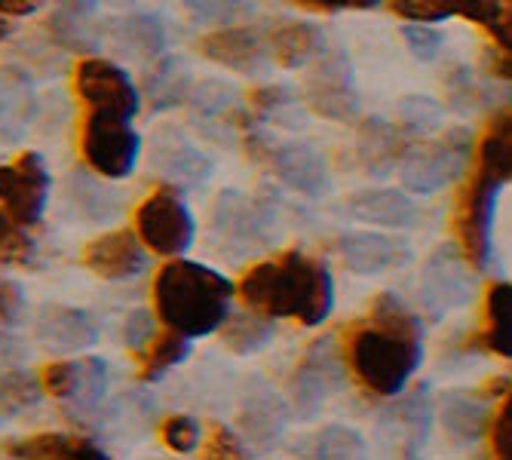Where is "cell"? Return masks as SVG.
I'll return each instance as SVG.
<instances>
[{
	"mask_svg": "<svg viewBox=\"0 0 512 460\" xmlns=\"http://www.w3.org/2000/svg\"><path fill=\"white\" fill-rule=\"evenodd\" d=\"M341 353L365 393L399 396L421 365V322L399 298L384 292L371 301L365 319L344 329Z\"/></svg>",
	"mask_w": 512,
	"mask_h": 460,
	"instance_id": "obj_1",
	"label": "cell"
},
{
	"mask_svg": "<svg viewBox=\"0 0 512 460\" xmlns=\"http://www.w3.org/2000/svg\"><path fill=\"white\" fill-rule=\"evenodd\" d=\"M240 298L270 319L319 326L335 307V283L322 261L289 249L249 267L240 280Z\"/></svg>",
	"mask_w": 512,
	"mask_h": 460,
	"instance_id": "obj_2",
	"label": "cell"
},
{
	"mask_svg": "<svg viewBox=\"0 0 512 460\" xmlns=\"http://www.w3.org/2000/svg\"><path fill=\"white\" fill-rule=\"evenodd\" d=\"M234 283L197 261H169L154 280L157 316L188 338L212 335L230 316Z\"/></svg>",
	"mask_w": 512,
	"mask_h": 460,
	"instance_id": "obj_3",
	"label": "cell"
},
{
	"mask_svg": "<svg viewBox=\"0 0 512 460\" xmlns=\"http://www.w3.org/2000/svg\"><path fill=\"white\" fill-rule=\"evenodd\" d=\"M470 157H473L470 129H445L439 138H421V142H414L405 151L399 163L405 191L430 197L448 188V184L467 175Z\"/></svg>",
	"mask_w": 512,
	"mask_h": 460,
	"instance_id": "obj_4",
	"label": "cell"
},
{
	"mask_svg": "<svg viewBox=\"0 0 512 460\" xmlns=\"http://www.w3.org/2000/svg\"><path fill=\"white\" fill-rule=\"evenodd\" d=\"M500 184L491 181L482 172H470L451 209V234L460 249V255L473 264V270H482L491 255V221H494V203H497Z\"/></svg>",
	"mask_w": 512,
	"mask_h": 460,
	"instance_id": "obj_5",
	"label": "cell"
},
{
	"mask_svg": "<svg viewBox=\"0 0 512 460\" xmlns=\"http://www.w3.org/2000/svg\"><path fill=\"white\" fill-rule=\"evenodd\" d=\"M129 120L132 117L111 111H89L80 138V151L89 169H96L105 178L132 175L138 154H142V138H138Z\"/></svg>",
	"mask_w": 512,
	"mask_h": 460,
	"instance_id": "obj_6",
	"label": "cell"
},
{
	"mask_svg": "<svg viewBox=\"0 0 512 460\" xmlns=\"http://www.w3.org/2000/svg\"><path fill=\"white\" fill-rule=\"evenodd\" d=\"M273 209L237 191H224L212 206V237L218 252L237 258L264 249L273 240Z\"/></svg>",
	"mask_w": 512,
	"mask_h": 460,
	"instance_id": "obj_7",
	"label": "cell"
},
{
	"mask_svg": "<svg viewBox=\"0 0 512 460\" xmlns=\"http://www.w3.org/2000/svg\"><path fill=\"white\" fill-rule=\"evenodd\" d=\"M135 234L157 255H181L194 243V218L175 188H157L135 209Z\"/></svg>",
	"mask_w": 512,
	"mask_h": 460,
	"instance_id": "obj_8",
	"label": "cell"
},
{
	"mask_svg": "<svg viewBox=\"0 0 512 460\" xmlns=\"http://www.w3.org/2000/svg\"><path fill=\"white\" fill-rule=\"evenodd\" d=\"M246 154L255 163H264L267 172H273L286 188L304 197H322L332 188L329 166H325V160L307 145H298V142L273 145L261 135H246Z\"/></svg>",
	"mask_w": 512,
	"mask_h": 460,
	"instance_id": "obj_9",
	"label": "cell"
},
{
	"mask_svg": "<svg viewBox=\"0 0 512 460\" xmlns=\"http://www.w3.org/2000/svg\"><path fill=\"white\" fill-rule=\"evenodd\" d=\"M74 92L89 111H111L135 117L142 96H138L129 74L108 59H80L74 68Z\"/></svg>",
	"mask_w": 512,
	"mask_h": 460,
	"instance_id": "obj_10",
	"label": "cell"
},
{
	"mask_svg": "<svg viewBox=\"0 0 512 460\" xmlns=\"http://www.w3.org/2000/svg\"><path fill=\"white\" fill-rule=\"evenodd\" d=\"M50 200V172L40 154L25 151L0 166V209H7L22 227L37 224Z\"/></svg>",
	"mask_w": 512,
	"mask_h": 460,
	"instance_id": "obj_11",
	"label": "cell"
},
{
	"mask_svg": "<svg viewBox=\"0 0 512 460\" xmlns=\"http://www.w3.org/2000/svg\"><path fill=\"white\" fill-rule=\"evenodd\" d=\"M344 368V353L335 338H319L310 344V350L304 353L292 375L295 408L304 411V418L344 384Z\"/></svg>",
	"mask_w": 512,
	"mask_h": 460,
	"instance_id": "obj_12",
	"label": "cell"
},
{
	"mask_svg": "<svg viewBox=\"0 0 512 460\" xmlns=\"http://www.w3.org/2000/svg\"><path fill=\"white\" fill-rule=\"evenodd\" d=\"M304 92H307L310 108L322 117H329V120H350L359 111L353 74H350V65L341 53L316 59Z\"/></svg>",
	"mask_w": 512,
	"mask_h": 460,
	"instance_id": "obj_13",
	"label": "cell"
},
{
	"mask_svg": "<svg viewBox=\"0 0 512 460\" xmlns=\"http://www.w3.org/2000/svg\"><path fill=\"white\" fill-rule=\"evenodd\" d=\"M83 264L111 283L132 280V276H138L148 264L145 243L138 240V234H132V230H111V234H102L99 240H92L83 249Z\"/></svg>",
	"mask_w": 512,
	"mask_h": 460,
	"instance_id": "obj_14",
	"label": "cell"
},
{
	"mask_svg": "<svg viewBox=\"0 0 512 460\" xmlns=\"http://www.w3.org/2000/svg\"><path fill=\"white\" fill-rule=\"evenodd\" d=\"M338 255L347 270L362 273V276L399 270L411 258L402 240L390 234H378V230H353V234H344L338 243Z\"/></svg>",
	"mask_w": 512,
	"mask_h": 460,
	"instance_id": "obj_15",
	"label": "cell"
},
{
	"mask_svg": "<svg viewBox=\"0 0 512 460\" xmlns=\"http://www.w3.org/2000/svg\"><path fill=\"white\" fill-rule=\"evenodd\" d=\"M34 335L43 347L59 350V353H74L99 341V322L80 307L50 304L40 310Z\"/></svg>",
	"mask_w": 512,
	"mask_h": 460,
	"instance_id": "obj_16",
	"label": "cell"
},
{
	"mask_svg": "<svg viewBox=\"0 0 512 460\" xmlns=\"http://www.w3.org/2000/svg\"><path fill=\"white\" fill-rule=\"evenodd\" d=\"M200 53L224 68H234V71H258L267 62V40H261L258 31L252 28H234V25H224L212 34H206L200 40Z\"/></svg>",
	"mask_w": 512,
	"mask_h": 460,
	"instance_id": "obj_17",
	"label": "cell"
},
{
	"mask_svg": "<svg viewBox=\"0 0 512 460\" xmlns=\"http://www.w3.org/2000/svg\"><path fill=\"white\" fill-rule=\"evenodd\" d=\"M408 148H411L408 132L399 123H387V120L371 117L359 126L356 157H359L365 172H375V175L393 172L402 163Z\"/></svg>",
	"mask_w": 512,
	"mask_h": 460,
	"instance_id": "obj_18",
	"label": "cell"
},
{
	"mask_svg": "<svg viewBox=\"0 0 512 460\" xmlns=\"http://www.w3.org/2000/svg\"><path fill=\"white\" fill-rule=\"evenodd\" d=\"M470 261L460 255V249L436 252L424 270V289L436 307H457L473 298V276Z\"/></svg>",
	"mask_w": 512,
	"mask_h": 460,
	"instance_id": "obj_19",
	"label": "cell"
},
{
	"mask_svg": "<svg viewBox=\"0 0 512 460\" xmlns=\"http://www.w3.org/2000/svg\"><path fill=\"white\" fill-rule=\"evenodd\" d=\"M473 344L500 359H512V283H494L485 292L482 322Z\"/></svg>",
	"mask_w": 512,
	"mask_h": 460,
	"instance_id": "obj_20",
	"label": "cell"
},
{
	"mask_svg": "<svg viewBox=\"0 0 512 460\" xmlns=\"http://www.w3.org/2000/svg\"><path fill=\"white\" fill-rule=\"evenodd\" d=\"M347 209L353 218L365 221V224H375V227H411L421 218V209L417 203L402 194V191H359L347 200Z\"/></svg>",
	"mask_w": 512,
	"mask_h": 460,
	"instance_id": "obj_21",
	"label": "cell"
},
{
	"mask_svg": "<svg viewBox=\"0 0 512 460\" xmlns=\"http://www.w3.org/2000/svg\"><path fill=\"white\" fill-rule=\"evenodd\" d=\"M267 53L279 68H304L322 56V31L310 22H279L267 34Z\"/></svg>",
	"mask_w": 512,
	"mask_h": 460,
	"instance_id": "obj_22",
	"label": "cell"
},
{
	"mask_svg": "<svg viewBox=\"0 0 512 460\" xmlns=\"http://www.w3.org/2000/svg\"><path fill=\"white\" fill-rule=\"evenodd\" d=\"M476 148V172L488 175L497 184L512 181V108L497 111L485 129Z\"/></svg>",
	"mask_w": 512,
	"mask_h": 460,
	"instance_id": "obj_23",
	"label": "cell"
},
{
	"mask_svg": "<svg viewBox=\"0 0 512 460\" xmlns=\"http://www.w3.org/2000/svg\"><path fill=\"white\" fill-rule=\"evenodd\" d=\"M111 43L129 59L151 62L163 53L166 46V28L157 16H126L111 25Z\"/></svg>",
	"mask_w": 512,
	"mask_h": 460,
	"instance_id": "obj_24",
	"label": "cell"
},
{
	"mask_svg": "<svg viewBox=\"0 0 512 460\" xmlns=\"http://www.w3.org/2000/svg\"><path fill=\"white\" fill-rule=\"evenodd\" d=\"M390 7L399 19L408 22H442L451 16L470 19L476 25H485L497 7H491L488 0H390Z\"/></svg>",
	"mask_w": 512,
	"mask_h": 460,
	"instance_id": "obj_25",
	"label": "cell"
},
{
	"mask_svg": "<svg viewBox=\"0 0 512 460\" xmlns=\"http://www.w3.org/2000/svg\"><path fill=\"white\" fill-rule=\"evenodd\" d=\"M7 457H102L105 451L86 439V436H74V433H34L25 439H13L10 445H4Z\"/></svg>",
	"mask_w": 512,
	"mask_h": 460,
	"instance_id": "obj_26",
	"label": "cell"
},
{
	"mask_svg": "<svg viewBox=\"0 0 512 460\" xmlns=\"http://www.w3.org/2000/svg\"><path fill=\"white\" fill-rule=\"evenodd\" d=\"M430 424H433V408L427 393H411L387 411L384 430L390 433L393 442H408L411 448H417L430 436Z\"/></svg>",
	"mask_w": 512,
	"mask_h": 460,
	"instance_id": "obj_27",
	"label": "cell"
},
{
	"mask_svg": "<svg viewBox=\"0 0 512 460\" xmlns=\"http://www.w3.org/2000/svg\"><path fill=\"white\" fill-rule=\"evenodd\" d=\"M154 166L178 184H203L212 175V163L194 145L181 142V138H172V142L157 145Z\"/></svg>",
	"mask_w": 512,
	"mask_h": 460,
	"instance_id": "obj_28",
	"label": "cell"
},
{
	"mask_svg": "<svg viewBox=\"0 0 512 460\" xmlns=\"http://www.w3.org/2000/svg\"><path fill=\"white\" fill-rule=\"evenodd\" d=\"M37 114L31 89L16 77H0V138L19 142Z\"/></svg>",
	"mask_w": 512,
	"mask_h": 460,
	"instance_id": "obj_29",
	"label": "cell"
},
{
	"mask_svg": "<svg viewBox=\"0 0 512 460\" xmlns=\"http://www.w3.org/2000/svg\"><path fill=\"white\" fill-rule=\"evenodd\" d=\"M145 92L154 111L175 108L191 96V74L178 59H160L151 71H145Z\"/></svg>",
	"mask_w": 512,
	"mask_h": 460,
	"instance_id": "obj_30",
	"label": "cell"
},
{
	"mask_svg": "<svg viewBox=\"0 0 512 460\" xmlns=\"http://www.w3.org/2000/svg\"><path fill=\"white\" fill-rule=\"evenodd\" d=\"M221 341L240 353V356H252L258 350H264L273 341V326H270V316L264 313H237V316H227L224 326H221Z\"/></svg>",
	"mask_w": 512,
	"mask_h": 460,
	"instance_id": "obj_31",
	"label": "cell"
},
{
	"mask_svg": "<svg viewBox=\"0 0 512 460\" xmlns=\"http://www.w3.org/2000/svg\"><path fill=\"white\" fill-rule=\"evenodd\" d=\"M442 424L451 436L457 439H473L479 436L482 430H488L491 424V414L488 408L479 402V399H470V396H451L445 405H442Z\"/></svg>",
	"mask_w": 512,
	"mask_h": 460,
	"instance_id": "obj_32",
	"label": "cell"
},
{
	"mask_svg": "<svg viewBox=\"0 0 512 460\" xmlns=\"http://www.w3.org/2000/svg\"><path fill=\"white\" fill-rule=\"evenodd\" d=\"M191 353V344H188V335L181 332H172L169 335H160L151 341V347L145 350V359H142V372L138 378L142 381H160L169 368H175L178 362H184Z\"/></svg>",
	"mask_w": 512,
	"mask_h": 460,
	"instance_id": "obj_33",
	"label": "cell"
},
{
	"mask_svg": "<svg viewBox=\"0 0 512 460\" xmlns=\"http://www.w3.org/2000/svg\"><path fill=\"white\" fill-rule=\"evenodd\" d=\"M108 390V365L102 359H80L74 362V387H71V402L77 408H92Z\"/></svg>",
	"mask_w": 512,
	"mask_h": 460,
	"instance_id": "obj_34",
	"label": "cell"
},
{
	"mask_svg": "<svg viewBox=\"0 0 512 460\" xmlns=\"http://www.w3.org/2000/svg\"><path fill=\"white\" fill-rule=\"evenodd\" d=\"M40 381L25 375V372H10L0 378V421H10L16 418L19 411L31 408L40 402Z\"/></svg>",
	"mask_w": 512,
	"mask_h": 460,
	"instance_id": "obj_35",
	"label": "cell"
},
{
	"mask_svg": "<svg viewBox=\"0 0 512 460\" xmlns=\"http://www.w3.org/2000/svg\"><path fill=\"white\" fill-rule=\"evenodd\" d=\"M310 448H301L307 457H362L365 442L350 427H322L316 436L307 439Z\"/></svg>",
	"mask_w": 512,
	"mask_h": 460,
	"instance_id": "obj_36",
	"label": "cell"
},
{
	"mask_svg": "<svg viewBox=\"0 0 512 460\" xmlns=\"http://www.w3.org/2000/svg\"><path fill=\"white\" fill-rule=\"evenodd\" d=\"M181 4L194 19L221 25V28L234 22H246L255 13V0H181Z\"/></svg>",
	"mask_w": 512,
	"mask_h": 460,
	"instance_id": "obj_37",
	"label": "cell"
},
{
	"mask_svg": "<svg viewBox=\"0 0 512 460\" xmlns=\"http://www.w3.org/2000/svg\"><path fill=\"white\" fill-rule=\"evenodd\" d=\"M71 200L77 203V209L86 215V221H105L117 212V197L108 188H99L86 178H71Z\"/></svg>",
	"mask_w": 512,
	"mask_h": 460,
	"instance_id": "obj_38",
	"label": "cell"
},
{
	"mask_svg": "<svg viewBox=\"0 0 512 460\" xmlns=\"http://www.w3.org/2000/svg\"><path fill=\"white\" fill-rule=\"evenodd\" d=\"M191 102L200 111V117L215 120V123H224V120L234 117V105H237L234 89L224 86V83H215V80L200 83L197 89H191Z\"/></svg>",
	"mask_w": 512,
	"mask_h": 460,
	"instance_id": "obj_39",
	"label": "cell"
},
{
	"mask_svg": "<svg viewBox=\"0 0 512 460\" xmlns=\"http://www.w3.org/2000/svg\"><path fill=\"white\" fill-rule=\"evenodd\" d=\"M283 421H286L283 405H279L276 399H258V402L246 405V411H243V427L258 442L273 439L279 430H283Z\"/></svg>",
	"mask_w": 512,
	"mask_h": 460,
	"instance_id": "obj_40",
	"label": "cell"
},
{
	"mask_svg": "<svg viewBox=\"0 0 512 460\" xmlns=\"http://www.w3.org/2000/svg\"><path fill=\"white\" fill-rule=\"evenodd\" d=\"M86 16H74V13H59L50 19V34L56 37V43H62L65 50H96V31H92L86 22Z\"/></svg>",
	"mask_w": 512,
	"mask_h": 460,
	"instance_id": "obj_41",
	"label": "cell"
},
{
	"mask_svg": "<svg viewBox=\"0 0 512 460\" xmlns=\"http://www.w3.org/2000/svg\"><path fill=\"white\" fill-rule=\"evenodd\" d=\"M34 252V243L22 230V224L7 212L0 209V267L4 264H25Z\"/></svg>",
	"mask_w": 512,
	"mask_h": 460,
	"instance_id": "obj_42",
	"label": "cell"
},
{
	"mask_svg": "<svg viewBox=\"0 0 512 460\" xmlns=\"http://www.w3.org/2000/svg\"><path fill=\"white\" fill-rule=\"evenodd\" d=\"M439 117H442V111H439L436 102L414 96V99H408V102L402 105V120H399V126H402L408 135L424 138V135H430L433 129H439Z\"/></svg>",
	"mask_w": 512,
	"mask_h": 460,
	"instance_id": "obj_43",
	"label": "cell"
},
{
	"mask_svg": "<svg viewBox=\"0 0 512 460\" xmlns=\"http://www.w3.org/2000/svg\"><path fill=\"white\" fill-rule=\"evenodd\" d=\"M402 37H405L408 53L421 62H433L442 53V34L430 22H408L402 28Z\"/></svg>",
	"mask_w": 512,
	"mask_h": 460,
	"instance_id": "obj_44",
	"label": "cell"
},
{
	"mask_svg": "<svg viewBox=\"0 0 512 460\" xmlns=\"http://www.w3.org/2000/svg\"><path fill=\"white\" fill-rule=\"evenodd\" d=\"M160 436H163V442H166L172 451L188 454V451H194L197 442H200V424L191 418V414H172V418L163 421Z\"/></svg>",
	"mask_w": 512,
	"mask_h": 460,
	"instance_id": "obj_45",
	"label": "cell"
},
{
	"mask_svg": "<svg viewBox=\"0 0 512 460\" xmlns=\"http://www.w3.org/2000/svg\"><path fill=\"white\" fill-rule=\"evenodd\" d=\"M488 442H491V454L512 457V384L506 390L503 405L497 408V414L488 424Z\"/></svg>",
	"mask_w": 512,
	"mask_h": 460,
	"instance_id": "obj_46",
	"label": "cell"
},
{
	"mask_svg": "<svg viewBox=\"0 0 512 460\" xmlns=\"http://www.w3.org/2000/svg\"><path fill=\"white\" fill-rule=\"evenodd\" d=\"M154 338H157V329H154L151 313L135 310L132 316H126V322H123V341H126V347H129V350L145 353V350L151 347V341H154Z\"/></svg>",
	"mask_w": 512,
	"mask_h": 460,
	"instance_id": "obj_47",
	"label": "cell"
},
{
	"mask_svg": "<svg viewBox=\"0 0 512 460\" xmlns=\"http://www.w3.org/2000/svg\"><path fill=\"white\" fill-rule=\"evenodd\" d=\"M40 387L56 399H68L74 387V362H50L40 372Z\"/></svg>",
	"mask_w": 512,
	"mask_h": 460,
	"instance_id": "obj_48",
	"label": "cell"
},
{
	"mask_svg": "<svg viewBox=\"0 0 512 460\" xmlns=\"http://www.w3.org/2000/svg\"><path fill=\"white\" fill-rule=\"evenodd\" d=\"M203 457H246V445L234 430H227L221 424H212V433L206 439Z\"/></svg>",
	"mask_w": 512,
	"mask_h": 460,
	"instance_id": "obj_49",
	"label": "cell"
},
{
	"mask_svg": "<svg viewBox=\"0 0 512 460\" xmlns=\"http://www.w3.org/2000/svg\"><path fill=\"white\" fill-rule=\"evenodd\" d=\"M482 28L491 34V46H512V0L497 4V10Z\"/></svg>",
	"mask_w": 512,
	"mask_h": 460,
	"instance_id": "obj_50",
	"label": "cell"
},
{
	"mask_svg": "<svg viewBox=\"0 0 512 460\" xmlns=\"http://www.w3.org/2000/svg\"><path fill=\"white\" fill-rule=\"evenodd\" d=\"M249 102H252V108L258 114H273L279 108L292 105V96H289V89H283V86H261V89L249 92Z\"/></svg>",
	"mask_w": 512,
	"mask_h": 460,
	"instance_id": "obj_51",
	"label": "cell"
},
{
	"mask_svg": "<svg viewBox=\"0 0 512 460\" xmlns=\"http://www.w3.org/2000/svg\"><path fill=\"white\" fill-rule=\"evenodd\" d=\"M22 304H25L22 289L13 280H7V276H0V322H4V326L16 322L22 313Z\"/></svg>",
	"mask_w": 512,
	"mask_h": 460,
	"instance_id": "obj_52",
	"label": "cell"
},
{
	"mask_svg": "<svg viewBox=\"0 0 512 460\" xmlns=\"http://www.w3.org/2000/svg\"><path fill=\"white\" fill-rule=\"evenodd\" d=\"M292 4L313 10V13H341V10H371L381 0H292Z\"/></svg>",
	"mask_w": 512,
	"mask_h": 460,
	"instance_id": "obj_53",
	"label": "cell"
},
{
	"mask_svg": "<svg viewBox=\"0 0 512 460\" xmlns=\"http://www.w3.org/2000/svg\"><path fill=\"white\" fill-rule=\"evenodd\" d=\"M485 65H488V74L512 80V46H491Z\"/></svg>",
	"mask_w": 512,
	"mask_h": 460,
	"instance_id": "obj_54",
	"label": "cell"
},
{
	"mask_svg": "<svg viewBox=\"0 0 512 460\" xmlns=\"http://www.w3.org/2000/svg\"><path fill=\"white\" fill-rule=\"evenodd\" d=\"M43 4H46V0H0V13H4V16H31Z\"/></svg>",
	"mask_w": 512,
	"mask_h": 460,
	"instance_id": "obj_55",
	"label": "cell"
},
{
	"mask_svg": "<svg viewBox=\"0 0 512 460\" xmlns=\"http://www.w3.org/2000/svg\"><path fill=\"white\" fill-rule=\"evenodd\" d=\"M65 13H74V16H89L92 10L99 7V0H59Z\"/></svg>",
	"mask_w": 512,
	"mask_h": 460,
	"instance_id": "obj_56",
	"label": "cell"
},
{
	"mask_svg": "<svg viewBox=\"0 0 512 460\" xmlns=\"http://www.w3.org/2000/svg\"><path fill=\"white\" fill-rule=\"evenodd\" d=\"M10 31H13V25L7 22V16H4V13H0V40H7V37H10Z\"/></svg>",
	"mask_w": 512,
	"mask_h": 460,
	"instance_id": "obj_57",
	"label": "cell"
},
{
	"mask_svg": "<svg viewBox=\"0 0 512 460\" xmlns=\"http://www.w3.org/2000/svg\"><path fill=\"white\" fill-rule=\"evenodd\" d=\"M488 4H491V7H497V4H503V0H488Z\"/></svg>",
	"mask_w": 512,
	"mask_h": 460,
	"instance_id": "obj_58",
	"label": "cell"
}]
</instances>
